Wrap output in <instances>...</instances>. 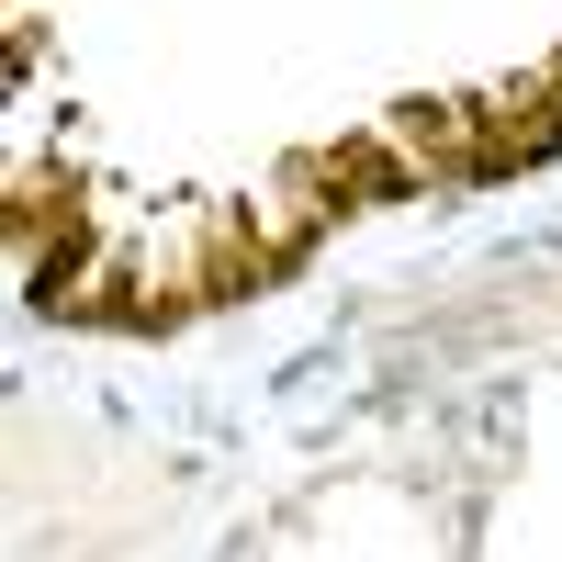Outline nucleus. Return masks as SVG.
Wrapping results in <instances>:
<instances>
[{
  "label": "nucleus",
  "instance_id": "nucleus-1",
  "mask_svg": "<svg viewBox=\"0 0 562 562\" xmlns=\"http://www.w3.org/2000/svg\"><path fill=\"white\" fill-rule=\"evenodd\" d=\"M383 135H394L428 180H484V90H473V102H405Z\"/></svg>",
  "mask_w": 562,
  "mask_h": 562
},
{
  "label": "nucleus",
  "instance_id": "nucleus-2",
  "mask_svg": "<svg viewBox=\"0 0 562 562\" xmlns=\"http://www.w3.org/2000/svg\"><path fill=\"white\" fill-rule=\"evenodd\" d=\"M281 270H293V259H281L248 214H214V225H203V248H192L203 304H237V293H259V281H281Z\"/></svg>",
  "mask_w": 562,
  "mask_h": 562
},
{
  "label": "nucleus",
  "instance_id": "nucleus-3",
  "mask_svg": "<svg viewBox=\"0 0 562 562\" xmlns=\"http://www.w3.org/2000/svg\"><path fill=\"white\" fill-rule=\"evenodd\" d=\"M248 225H259V237H270L281 259H304V248L326 237V225H338V203H326V192H315V180H304L293 158H281V169L259 180V203H248Z\"/></svg>",
  "mask_w": 562,
  "mask_h": 562
},
{
  "label": "nucleus",
  "instance_id": "nucleus-4",
  "mask_svg": "<svg viewBox=\"0 0 562 562\" xmlns=\"http://www.w3.org/2000/svg\"><path fill=\"white\" fill-rule=\"evenodd\" d=\"M0 225H12V259H34L45 237H68V225H79V180H68V169H12Z\"/></svg>",
  "mask_w": 562,
  "mask_h": 562
}]
</instances>
